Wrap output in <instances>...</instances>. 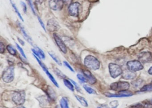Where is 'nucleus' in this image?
I'll use <instances>...</instances> for the list:
<instances>
[{"label":"nucleus","mask_w":152,"mask_h":108,"mask_svg":"<svg viewBox=\"0 0 152 108\" xmlns=\"http://www.w3.org/2000/svg\"><path fill=\"white\" fill-rule=\"evenodd\" d=\"M85 66L91 70H98L100 67V62L98 60L93 56L88 55L86 57L84 61Z\"/></svg>","instance_id":"1"},{"label":"nucleus","mask_w":152,"mask_h":108,"mask_svg":"<svg viewBox=\"0 0 152 108\" xmlns=\"http://www.w3.org/2000/svg\"><path fill=\"white\" fill-rule=\"evenodd\" d=\"M3 81L5 83H10L13 81L14 78V68L10 66L3 72L2 76Z\"/></svg>","instance_id":"2"},{"label":"nucleus","mask_w":152,"mask_h":108,"mask_svg":"<svg viewBox=\"0 0 152 108\" xmlns=\"http://www.w3.org/2000/svg\"><path fill=\"white\" fill-rule=\"evenodd\" d=\"M130 85L126 81H120L113 83L110 85L111 89L120 92L127 91L129 88Z\"/></svg>","instance_id":"3"},{"label":"nucleus","mask_w":152,"mask_h":108,"mask_svg":"<svg viewBox=\"0 0 152 108\" xmlns=\"http://www.w3.org/2000/svg\"><path fill=\"white\" fill-rule=\"evenodd\" d=\"M108 68L110 74L113 78H116L122 74L123 72L121 67L116 64L111 63L109 64Z\"/></svg>","instance_id":"4"},{"label":"nucleus","mask_w":152,"mask_h":108,"mask_svg":"<svg viewBox=\"0 0 152 108\" xmlns=\"http://www.w3.org/2000/svg\"><path fill=\"white\" fill-rule=\"evenodd\" d=\"M26 93L24 91L15 92L13 94L12 100L17 105H22L25 101Z\"/></svg>","instance_id":"5"},{"label":"nucleus","mask_w":152,"mask_h":108,"mask_svg":"<svg viewBox=\"0 0 152 108\" xmlns=\"http://www.w3.org/2000/svg\"><path fill=\"white\" fill-rule=\"evenodd\" d=\"M127 66L129 70L133 72L141 70L144 68L141 62L137 60L129 61L127 63Z\"/></svg>","instance_id":"6"},{"label":"nucleus","mask_w":152,"mask_h":108,"mask_svg":"<svg viewBox=\"0 0 152 108\" xmlns=\"http://www.w3.org/2000/svg\"><path fill=\"white\" fill-rule=\"evenodd\" d=\"M34 56L35 57L36 59L37 60V61H38V63H39V64H40V66H41V67L43 68V70L45 72H46V74L47 75V76H48L50 79L51 80V81L55 85L56 87H59V84H58V83H57L56 80L55 79V78H54V76H52V75L49 72L48 68H47L46 66H45V64H44V63H43L41 60H40V59L39 58L35 56V55H34Z\"/></svg>","instance_id":"7"},{"label":"nucleus","mask_w":152,"mask_h":108,"mask_svg":"<svg viewBox=\"0 0 152 108\" xmlns=\"http://www.w3.org/2000/svg\"><path fill=\"white\" fill-rule=\"evenodd\" d=\"M80 7L81 5L80 3L78 2L72 3L69 6V13L71 16L73 17H78L79 16Z\"/></svg>","instance_id":"8"},{"label":"nucleus","mask_w":152,"mask_h":108,"mask_svg":"<svg viewBox=\"0 0 152 108\" xmlns=\"http://www.w3.org/2000/svg\"><path fill=\"white\" fill-rule=\"evenodd\" d=\"M47 28L48 30L50 32H55L58 31L60 26L57 21L52 18L48 21Z\"/></svg>","instance_id":"9"},{"label":"nucleus","mask_w":152,"mask_h":108,"mask_svg":"<svg viewBox=\"0 0 152 108\" xmlns=\"http://www.w3.org/2000/svg\"><path fill=\"white\" fill-rule=\"evenodd\" d=\"M63 0H49V5L52 10H60L64 6Z\"/></svg>","instance_id":"10"},{"label":"nucleus","mask_w":152,"mask_h":108,"mask_svg":"<svg viewBox=\"0 0 152 108\" xmlns=\"http://www.w3.org/2000/svg\"><path fill=\"white\" fill-rule=\"evenodd\" d=\"M53 37H54V39L56 43L59 47V48L61 51L64 54H66L67 52V47H66L65 44H64V43L63 42V40L56 33H54Z\"/></svg>","instance_id":"11"},{"label":"nucleus","mask_w":152,"mask_h":108,"mask_svg":"<svg viewBox=\"0 0 152 108\" xmlns=\"http://www.w3.org/2000/svg\"><path fill=\"white\" fill-rule=\"evenodd\" d=\"M140 62L142 63L149 62L152 60V54L149 52H144L139 55Z\"/></svg>","instance_id":"12"},{"label":"nucleus","mask_w":152,"mask_h":108,"mask_svg":"<svg viewBox=\"0 0 152 108\" xmlns=\"http://www.w3.org/2000/svg\"><path fill=\"white\" fill-rule=\"evenodd\" d=\"M105 95L108 97H128L132 96V93L131 92H128L127 90L124 91L120 92L119 94H112L109 93H105Z\"/></svg>","instance_id":"13"},{"label":"nucleus","mask_w":152,"mask_h":108,"mask_svg":"<svg viewBox=\"0 0 152 108\" xmlns=\"http://www.w3.org/2000/svg\"><path fill=\"white\" fill-rule=\"evenodd\" d=\"M82 72L90 84H94L96 83L97 79L88 70H84L82 71Z\"/></svg>","instance_id":"14"},{"label":"nucleus","mask_w":152,"mask_h":108,"mask_svg":"<svg viewBox=\"0 0 152 108\" xmlns=\"http://www.w3.org/2000/svg\"><path fill=\"white\" fill-rule=\"evenodd\" d=\"M122 75V77L125 80L133 79L135 78L136 76V73L135 72L131 71L129 70L123 72Z\"/></svg>","instance_id":"15"},{"label":"nucleus","mask_w":152,"mask_h":108,"mask_svg":"<svg viewBox=\"0 0 152 108\" xmlns=\"http://www.w3.org/2000/svg\"><path fill=\"white\" fill-rule=\"evenodd\" d=\"M32 51L34 54L36 56L39 58L43 59H45V54L43 51L38 47H35L34 49H32Z\"/></svg>","instance_id":"16"},{"label":"nucleus","mask_w":152,"mask_h":108,"mask_svg":"<svg viewBox=\"0 0 152 108\" xmlns=\"http://www.w3.org/2000/svg\"><path fill=\"white\" fill-rule=\"evenodd\" d=\"M19 27H20V29H21V31L22 32V34H23V36H24V38L26 39V40L31 44V45H33V41H32V39L29 35L27 34V33L26 32V31H25V29L23 28V26H22L21 24H19Z\"/></svg>","instance_id":"17"},{"label":"nucleus","mask_w":152,"mask_h":108,"mask_svg":"<svg viewBox=\"0 0 152 108\" xmlns=\"http://www.w3.org/2000/svg\"><path fill=\"white\" fill-rule=\"evenodd\" d=\"M75 97H76V98L77 100L82 105L84 106V107L88 106V102L84 97L80 95H75Z\"/></svg>","instance_id":"18"},{"label":"nucleus","mask_w":152,"mask_h":108,"mask_svg":"<svg viewBox=\"0 0 152 108\" xmlns=\"http://www.w3.org/2000/svg\"><path fill=\"white\" fill-rule=\"evenodd\" d=\"M60 105L61 108H69L68 99L66 97H63L60 101Z\"/></svg>","instance_id":"19"},{"label":"nucleus","mask_w":152,"mask_h":108,"mask_svg":"<svg viewBox=\"0 0 152 108\" xmlns=\"http://www.w3.org/2000/svg\"><path fill=\"white\" fill-rule=\"evenodd\" d=\"M64 83L65 86L68 89L71 90L72 91H74V87L72 83H71L69 80L66 79H64Z\"/></svg>","instance_id":"20"},{"label":"nucleus","mask_w":152,"mask_h":108,"mask_svg":"<svg viewBox=\"0 0 152 108\" xmlns=\"http://www.w3.org/2000/svg\"><path fill=\"white\" fill-rule=\"evenodd\" d=\"M141 92L152 91V82L151 83L144 85L141 89Z\"/></svg>","instance_id":"21"},{"label":"nucleus","mask_w":152,"mask_h":108,"mask_svg":"<svg viewBox=\"0 0 152 108\" xmlns=\"http://www.w3.org/2000/svg\"><path fill=\"white\" fill-rule=\"evenodd\" d=\"M7 50L8 52L13 56H15L17 54V51L14 48V47L11 45H9L7 46Z\"/></svg>","instance_id":"22"},{"label":"nucleus","mask_w":152,"mask_h":108,"mask_svg":"<svg viewBox=\"0 0 152 108\" xmlns=\"http://www.w3.org/2000/svg\"><path fill=\"white\" fill-rule=\"evenodd\" d=\"M83 88H84L85 90H86V91L89 94H97V92H95V90L89 87V86H88V85H84L83 86Z\"/></svg>","instance_id":"23"},{"label":"nucleus","mask_w":152,"mask_h":108,"mask_svg":"<svg viewBox=\"0 0 152 108\" xmlns=\"http://www.w3.org/2000/svg\"><path fill=\"white\" fill-rule=\"evenodd\" d=\"M49 54L51 57L53 59L55 60V62L57 63L59 65V66H62V63H61V60H60L59 58L55 54H53V53H50L49 52Z\"/></svg>","instance_id":"24"},{"label":"nucleus","mask_w":152,"mask_h":108,"mask_svg":"<svg viewBox=\"0 0 152 108\" xmlns=\"http://www.w3.org/2000/svg\"><path fill=\"white\" fill-rule=\"evenodd\" d=\"M10 2H11V4H12V6H13L14 9V11L16 12V13H17V15H18V17H19V18L21 19L22 21H24V19H23V17H22V16L21 15V13H20V12H19V10L18 9V8L16 7V5H15V4L13 3L12 2L11 0H10Z\"/></svg>","instance_id":"25"},{"label":"nucleus","mask_w":152,"mask_h":108,"mask_svg":"<svg viewBox=\"0 0 152 108\" xmlns=\"http://www.w3.org/2000/svg\"><path fill=\"white\" fill-rule=\"evenodd\" d=\"M142 83H143V80L141 79H139L133 80L131 84L134 87L138 88L142 85Z\"/></svg>","instance_id":"26"},{"label":"nucleus","mask_w":152,"mask_h":108,"mask_svg":"<svg viewBox=\"0 0 152 108\" xmlns=\"http://www.w3.org/2000/svg\"><path fill=\"white\" fill-rule=\"evenodd\" d=\"M77 77L80 81H81L82 83H86L88 81V80L86 79L84 76L80 74H78L77 75Z\"/></svg>","instance_id":"27"},{"label":"nucleus","mask_w":152,"mask_h":108,"mask_svg":"<svg viewBox=\"0 0 152 108\" xmlns=\"http://www.w3.org/2000/svg\"><path fill=\"white\" fill-rule=\"evenodd\" d=\"M128 108H144L142 103H138L130 105Z\"/></svg>","instance_id":"28"},{"label":"nucleus","mask_w":152,"mask_h":108,"mask_svg":"<svg viewBox=\"0 0 152 108\" xmlns=\"http://www.w3.org/2000/svg\"><path fill=\"white\" fill-rule=\"evenodd\" d=\"M109 104L111 108H116L118 106L119 102L117 101H113L110 102Z\"/></svg>","instance_id":"29"},{"label":"nucleus","mask_w":152,"mask_h":108,"mask_svg":"<svg viewBox=\"0 0 152 108\" xmlns=\"http://www.w3.org/2000/svg\"><path fill=\"white\" fill-rule=\"evenodd\" d=\"M16 46H17V49H18V50L20 52V53H21L22 55L25 58H26V55H25V53H24V51H23V49L21 48V47L19 46L18 44H16Z\"/></svg>","instance_id":"30"},{"label":"nucleus","mask_w":152,"mask_h":108,"mask_svg":"<svg viewBox=\"0 0 152 108\" xmlns=\"http://www.w3.org/2000/svg\"><path fill=\"white\" fill-rule=\"evenodd\" d=\"M55 72L56 74L57 75L59 76L60 77H62V78H65V76L62 73L59 69L58 68H56L55 70Z\"/></svg>","instance_id":"31"},{"label":"nucleus","mask_w":152,"mask_h":108,"mask_svg":"<svg viewBox=\"0 0 152 108\" xmlns=\"http://www.w3.org/2000/svg\"><path fill=\"white\" fill-rule=\"evenodd\" d=\"M48 91H49L48 94H49L50 97H51V98H52V99H54V98H55V93H54V91H53L51 89H50Z\"/></svg>","instance_id":"32"},{"label":"nucleus","mask_w":152,"mask_h":108,"mask_svg":"<svg viewBox=\"0 0 152 108\" xmlns=\"http://www.w3.org/2000/svg\"><path fill=\"white\" fill-rule=\"evenodd\" d=\"M64 64H65V66H66L71 71L73 72H74V70L73 68L72 67V66H70L68 63L66 61H64Z\"/></svg>","instance_id":"33"},{"label":"nucleus","mask_w":152,"mask_h":108,"mask_svg":"<svg viewBox=\"0 0 152 108\" xmlns=\"http://www.w3.org/2000/svg\"><path fill=\"white\" fill-rule=\"evenodd\" d=\"M5 46L3 43H0V53L1 54H3L5 52Z\"/></svg>","instance_id":"34"},{"label":"nucleus","mask_w":152,"mask_h":108,"mask_svg":"<svg viewBox=\"0 0 152 108\" xmlns=\"http://www.w3.org/2000/svg\"><path fill=\"white\" fill-rule=\"evenodd\" d=\"M38 20H39V22L40 23V25H41L42 28L43 29V30H44L45 31H46V28H45V25H44V23H43V21H42V19H41L39 17H38Z\"/></svg>","instance_id":"35"},{"label":"nucleus","mask_w":152,"mask_h":108,"mask_svg":"<svg viewBox=\"0 0 152 108\" xmlns=\"http://www.w3.org/2000/svg\"><path fill=\"white\" fill-rule=\"evenodd\" d=\"M71 80L72 81V83L75 86L76 89L78 91H80V86L78 85V84H77L76 83L75 81H74L72 80Z\"/></svg>","instance_id":"36"},{"label":"nucleus","mask_w":152,"mask_h":108,"mask_svg":"<svg viewBox=\"0 0 152 108\" xmlns=\"http://www.w3.org/2000/svg\"><path fill=\"white\" fill-rule=\"evenodd\" d=\"M73 0H63L64 4L67 5H70L72 4Z\"/></svg>","instance_id":"37"},{"label":"nucleus","mask_w":152,"mask_h":108,"mask_svg":"<svg viewBox=\"0 0 152 108\" xmlns=\"http://www.w3.org/2000/svg\"><path fill=\"white\" fill-rule=\"evenodd\" d=\"M21 5L22 6L23 11L25 13H26L27 11V7H26V4L22 1V2H21Z\"/></svg>","instance_id":"38"},{"label":"nucleus","mask_w":152,"mask_h":108,"mask_svg":"<svg viewBox=\"0 0 152 108\" xmlns=\"http://www.w3.org/2000/svg\"><path fill=\"white\" fill-rule=\"evenodd\" d=\"M29 4H30V6L31 7L32 11H33L34 14H35V10H34V6H33V4H32V1H31V0H29Z\"/></svg>","instance_id":"39"},{"label":"nucleus","mask_w":152,"mask_h":108,"mask_svg":"<svg viewBox=\"0 0 152 108\" xmlns=\"http://www.w3.org/2000/svg\"><path fill=\"white\" fill-rule=\"evenodd\" d=\"M18 42L20 43V44L21 45H22V46H24L25 45V42H24V41H22V40H21V39L18 38Z\"/></svg>","instance_id":"40"},{"label":"nucleus","mask_w":152,"mask_h":108,"mask_svg":"<svg viewBox=\"0 0 152 108\" xmlns=\"http://www.w3.org/2000/svg\"><path fill=\"white\" fill-rule=\"evenodd\" d=\"M148 73H149V74L152 75V66L149 68V70H148Z\"/></svg>","instance_id":"41"},{"label":"nucleus","mask_w":152,"mask_h":108,"mask_svg":"<svg viewBox=\"0 0 152 108\" xmlns=\"http://www.w3.org/2000/svg\"><path fill=\"white\" fill-rule=\"evenodd\" d=\"M149 101V103L152 105V99H151Z\"/></svg>","instance_id":"42"},{"label":"nucleus","mask_w":152,"mask_h":108,"mask_svg":"<svg viewBox=\"0 0 152 108\" xmlns=\"http://www.w3.org/2000/svg\"><path fill=\"white\" fill-rule=\"evenodd\" d=\"M18 108H25V107H23V106H21V107H19Z\"/></svg>","instance_id":"43"},{"label":"nucleus","mask_w":152,"mask_h":108,"mask_svg":"<svg viewBox=\"0 0 152 108\" xmlns=\"http://www.w3.org/2000/svg\"><path fill=\"white\" fill-rule=\"evenodd\" d=\"M55 108H60V107L57 105V106H56Z\"/></svg>","instance_id":"44"},{"label":"nucleus","mask_w":152,"mask_h":108,"mask_svg":"<svg viewBox=\"0 0 152 108\" xmlns=\"http://www.w3.org/2000/svg\"><path fill=\"white\" fill-rule=\"evenodd\" d=\"M101 108V107H98V108Z\"/></svg>","instance_id":"45"}]
</instances>
